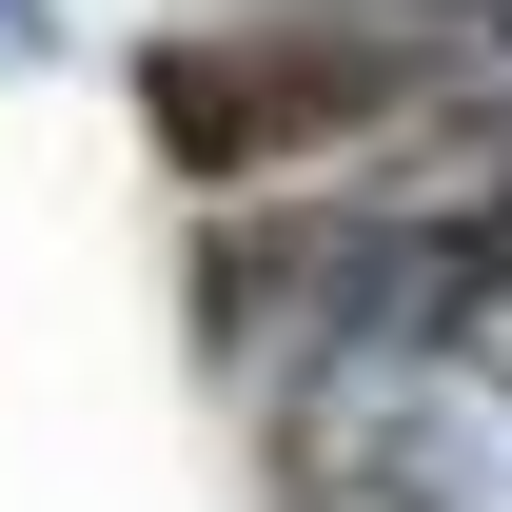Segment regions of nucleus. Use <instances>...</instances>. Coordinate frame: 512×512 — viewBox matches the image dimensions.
Segmentation results:
<instances>
[{
  "label": "nucleus",
  "mask_w": 512,
  "mask_h": 512,
  "mask_svg": "<svg viewBox=\"0 0 512 512\" xmlns=\"http://www.w3.org/2000/svg\"><path fill=\"white\" fill-rule=\"evenodd\" d=\"M434 99V40H414V0H335V20H197V40H158L138 60V119H158V158L217 197H276L316 178L335 138H375Z\"/></svg>",
  "instance_id": "obj_1"
},
{
  "label": "nucleus",
  "mask_w": 512,
  "mask_h": 512,
  "mask_svg": "<svg viewBox=\"0 0 512 512\" xmlns=\"http://www.w3.org/2000/svg\"><path fill=\"white\" fill-rule=\"evenodd\" d=\"M0 60H40V0H0Z\"/></svg>",
  "instance_id": "obj_2"
}]
</instances>
